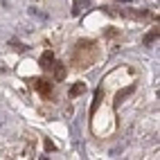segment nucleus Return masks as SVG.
<instances>
[{"instance_id": "1", "label": "nucleus", "mask_w": 160, "mask_h": 160, "mask_svg": "<svg viewBox=\"0 0 160 160\" xmlns=\"http://www.w3.org/2000/svg\"><path fill=\"white\" fill-rule=\"evenodd\" d=\"M38 66L43 68V70H52V66H54V54L48 50V52H43L41 54V59H38Z\"/></svg>"}, {"instance_id": "2", "label": "nucleus", "mask_w": 160, "mask_h": 160, "mask_svg": "<svg viewBox=\"0 0 160 160\" xmlns=\"http://www.w3.org/2000/svg\"><path fill=\"white\" fill-rule=\"evenodd\" d=\"M86 7H90L88 0H74V5H72V16H79L81 9H86Z\"/></svg>"}, {"instance_id": "3", "label": "nucleus", "mask_w": 160, "mask_h": 160, "mask_svg": "<svg viewBox=\"0 0 160 160\" xmlns=\"http://www.w3.org/2000/svg\"><path fill=\"white\" fill-rule=\"evenodd\" d=\"M52 70H54V79H66V66H63V63H54V66H52Z\"/></svg>"}, {"instance_id": "4", "label": "nucleus", "mask_w": 160, "mask_h": 160, "mask_svg": "<svg viewBox=\"0 0 160 160\" xmlns=\"http://www.w3.org/2000/svg\"><path fill=\"white\" fill-rule=\"evenodd\" d=\"M36 90H38L41 95H48V92L52 90V86H50L45 79H38V81H36Z\"/></svg>"}, {"instance_id": "5", "label": "nucleus", "mask_w": 160, "mask_h": 160, "mask_svg": "<svg viewBox=\"0 0 160 160\" xmlns=\"http://www.w3.org/2000/svg\"><path fill=\"white\" fill-rule=\"evenodd\" d=\"M83 90H86V83H74V86L70 88V97H79Z\"/></svg>"}, {"instance_id": "6", "label": "nucleus", "mask_w": 160, "mask_h": 160, "mask_svg": "<svg viewBox=\"0 0 160 160\" xmlns=\"http://www.w3.org/2000/svg\"><path fill=\"white\" fill-rule=\"evenodd\" d=\"M29 16H34V18H38V20H48V14L41 12V9H36V7H29Z\"/></svg>"}, {"instance_id": "7", "label": "nucleus", "mask_w": 160, "mask_h": 160, "mask_svg": "<svg viewBox=\"0 0 160 160\" xmlns=\"http://www.w3.org/2000/svg\"><path fill=\"white\" fill-rule=\"evenodd\" d=\"M99 102H102V90H97V92H95V102H92V106H90V115H95V111H97Z\"/></svg>"}, {"instance_id": "8", "label": "nucleus", "mask_w": 160, "mask_h": 160, "mask_svg": "<svg viewBox=\"0 0 160 160\" xmlns=\"http://www.w3.org/2000/svg\"><path fill=\"white\" fill-rule=\"evenodd\" d=\"M153 38H158V29H153V32H149V34L144 36V43L149 45V43H151V41H153Z\"/></svg>"}, {"instance_id": "9", "label": "nucleus", "mask_w": 160, "mask_h": 160, "mask_svg": "<svg viewBox=\"0 0 160 160\" xmlns=\"http://www.w3.org/2000/svg\"><path fill=\"white\" fill-rule=\"evenodd\" d=\"M9 45H12V48H16L18 52H25V50H27L23 43H20V41H9Z\"/></svg>"}, {"instance_id": "10", "label": "nucleus", "mask_w": 160, "mask_h": 160, "mask_svg": "<svg viewBox=\"0 0 160 160\" xmlns=\"http://www.w3.org/2000/svg\"><path fill=\"white\" fill-rule=\"evenodd\" d=\"M131 92H133V88H126L124 92H120V95H117V104H120V102H122V99L126 97V95H131Z\"/></svg>"}, {"instance_id": "11", "label": "nucleus", "mask_w": 160, "mask_h": 160, "mask_svg": "<svg viewBox=\"0 0 160 160\" xmlns=\"http://www.w3.org/2000/svg\"><path fill=\"white\" fill-rule=\"evenodd\" d=\"M57 149V144L52 142V140H45V151H54Z\"/></svg>"}, {"instance_id": "12", "label": "nucleus", "mask_w": 160, "mask_h": 160, "mask_svg": "<svg viewBox=\"0 0 160 160\" xmlns=\"http://www.w3.org/2000/svg\"><path fill=\"white\" fill-rule=\"evenodd\" d=\"M124 2H129V0H124Z\"/></svg>"}]
</instances>
